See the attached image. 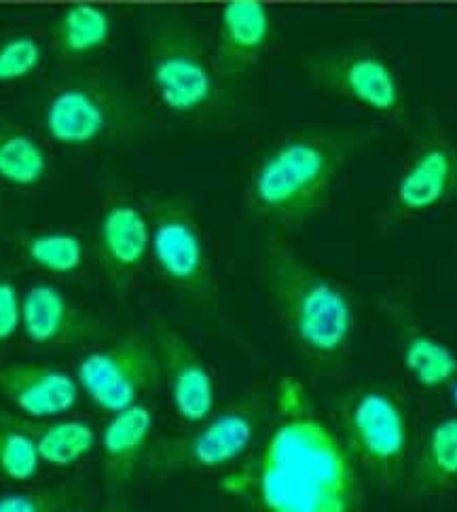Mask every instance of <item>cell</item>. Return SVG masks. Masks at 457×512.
Segmentation results:
<instances>
[{
    "instance_id": "cell-1",
    "label": "cell",
    "mask_w": 457,
    "mask_h": 512,
    "mask_svg": "<svg viewBox=\"0 0 457 512\" xmlns=\"http://www.w3.org/2000/svg\"><path fill=\"white\" fill-rule=\"evenodd\" d=\"M223 487L257 512H360L362 474L297 377H282L263 443Z\"/></svg>"
},
{
    "instance_id": "cell-2",
    "label": "cell",
    "mask_w": 457,
    "mask_h": 512,
    "mask_svg": "<svg viewBox=\"0 0 457 512\" xmlns=\"http://www.w3.org/2000/svg\"><path fill=\"white\" fill-rule=\"evenodd\" d=\"M364 142L367 132L350 127H303L278 138L250 170L246 210L282 229L314 221Z\"/></svg>"
},
{
    "instance_id": "cell-3",
    "label": "cell",
    "mask_w": 457,
    "mask_h": 512,
    "mask_svg": "<svg viewBox=\"0 0 457 512\" xmlns=\"http://www.w3.org/2000/svg\"><path fill=\"white\" fill-rule=\"evenodd\" d=\"M261 278L292 345L320 369L345 367L356 337L350 292L278 240L263 246Z\"/></svg>"
},
{
    "instance_id": "cell-4",
    "label": "cell",
    "mask_w": 457,
    "mask_h": 512,
    "mask_svg": "<svg viewBox=\"0 0 457 512\" xmlns=\"http://www.w3.org/2000/svg\"><path fill=\"white\" fill-rule=\"evenodd\" d=\"M43 130L66 149H102L142 138L149 132V117L111 77L85 72L49 91Z\"/></svg>"
},
{
    "instance_id": "cell-5",
    "label": "cell",
    "mask_w": 457,
    "mask_h": 512,
    "mask_svg": "<svg viewBox=\"0 0 457 512\" xmlns=\"http://www.w3.org/2000/svg\"><path fill=\"white\" fill-rule=\"evenodd\" d=\"M337 432L354 462L379 491H402L411 460L405 402L383 383H358L337 402Z\"/></svg>"
},
{
    "instance_id": "cell-6",
    "label": "cell",
    "mask_w": 457,
    "mask_h": 512,
    "mask_svg": "<svg viewBox=\"0 0 457 512\" xmlns=\"http://www.w3.org/2000/svg\"><path fill=\"white\" fill-rule=\"evenodd\" d=\"M227 81L197 30L170 17L159 24L149 45V83L168 113L197 121H225L233 102Z\"/></svg>"
},
{
    "instance_id": "cell-7",
    "label": "cell",
    "mask_w": 457,
    "mask_h": 512,
    "mask_svg": "<svg viewBox=\"0 0 457 512\" xmlns=\"http://www.w3.org/2000/svg\"><path fill=\"white\" fill-rule=\"evenodd\" d=\"M273 405L261 396H246L214 411L189 430L151 441L142 470L166 477L182 472H216L240 464L269 422Z\"/></svg>"
},
{
    "instance_id": "cell-8",
    "label": "cell",
    "mask_w": 457,
    "mask_h": 512,
    "mask_svg": "<svg viewBox=\"0 0 457 512\" xmlns=\"http://www.w3.org/2000/svg\"><path fill=\"white\" fill-rule=\"evenodd\" d=\"M144 210L151 225V259L161 280L201 312L214 314L216 280L191 201L174 193L153 195Z\"/></svg>"
},
{
    "instance_id": "cell-9",
    "label": "cell",
    "mask_w": 457,
    "mask_h": 512,
    "mask_svg": "<svg viewBox=\"0 0 457 512\" xmlns=\"http://www.w3.org/2000/svg\"><path fill=\"white\" fill-rule=\"evenodd\" d=\"M81 390L106 413H117L161 388V371L149 328H130L87 354L77 367Z\"/></svg>"
},
{
    "instance_id": "cell-10",
    "label": "cell",
    "mask_w": 457,
    "mask_h": 512,
    "mask_svg": "<svg viewBox=\"0 0 457 512\" xmlns=\"http://www.w3.org/2000/svg\"><path fill=\"white\" fill-rule=\"evenodd\" d=\"M457 197V151L441 140L419 144L402 166L388 206L379 214V233L392 235L402 225L441 208Z\"/></svg>"
},
{
    "instance_id": "cell-11",
    "label": "cell",
    "mask_w": 457,
    "mask_h": 512,
    "mask_svg": "<svg viewBox=\"0 0 457 512\" xmlns=\"http://www.w3.org/2000/svg\"><path fill=\"white\" fill-rule=\"evenodd\" d=\"M307 72L318 87L343 96L379 115H396L402 89L390 62L367 47H341L307 60Z\"/></svg>"
},
{
    "instance_id": "cell-12",
    "label": "cell",
    "mask_w": 457,
    "mask_h": 512,
    "mask_svg": "<svg viewBox=\"0 0 457 512\" xmlns=\"http://www.w3.org/2000/svg\"><path fill=\"white\" fill-rule=\"evenodd\" d=\"M149 331L159 360L161 388L168 390L176 415L189 426L204 422L216 411L214 377L206 360L163 318H155Z\"/></svg>"
},
{
    "instance_id": "cell-13",
    "label": "cell",
    "mask_w": 457,
    "mask_h": 512,
    "mask_svg": "<svg viewBox=\"0 0 457 512\" xmlns=\"http://www.w3.org/2000/svg\"><path fill=\"white\" fill-rule=\"evenodd\" d=\"M373 307L392 326L402 369L417 386L428 392L449 388L457 377V354L443 339L428 331L407 297L398 292H383L373 297Z\"/></svg>"
},
{
    "instance_id": "cell-14",
    "label": "cell",
    "mask_w": 457,
    "mask_h": 512,
    "mask_svg": "<svg viewBox=\"0 0 457 512\" xmlns=\"http://www.w3.org/2000/svg\"><path fill=\"white\" fill-rule=\"evenodd\" d=\"M96 256L108 286L125 297L151 256V225L136 201L119 197L108 204L96 229Z\"/></svg>"
},
{
    "instance_id": "cell-15",
    "label": "cell",
    "mask_w": 457,
    "mask_h": 512,
    "mask_svg": "<svg viewBox=\"0 0 457 512\" xmlns=\"http://www.w3.org/2000/svg\"><path fill=\"white\" fill-rule=\"evenodd\" d=\"M22 328L32 343L47 347L89 345L115 337L102 318L51 284H34L22 297Z\"/></svg>"
},
{
    "instance_id": "cell-16",
    "label": "cell",
    "mask_w": 457,
    "mask_h": 512,
    "mask_svg": "<svg viewBox=\"0 0 457 512\" xmlns=\"http://www.w3.org/2000/svg\"><path fill=\"white\" fill-rule=\"evenodd\" d=\"M79 392V381L64 369L32 362L0 364V396L26 417L66 415L75 409Z\"/></svg>"
},
{
    "instance_id": "cell-17",
    "label": "cell",
    "mask_w": 457,
    "mask_h": 512,
    "mask_svg": "<svg viewBox=\"0 0 457 512\" xmlns=\"http://www.w3.org/2000/svg\"><path fill=\"white\" fill-rule=\"evenodd\" d=\"M271 39V13L259 0H231L218 20L214 62L227 81L257 68Z\"/></svg>"
},
{
    "instance_id": "cell-18",
    "label": "cell",
    "mask_w": 457,
    "mask_h": 512,
    "mask_svg": "<svg viewBox=\"0 0 457 512\" xmlns=\"http://www.w3.org/2000/svg\"><path fill=\"white\" fill-rule=\"evenodd\" d=\"M457 487V415L441 417L411 449L405 498L424 502Z\"/></svg>"
},
{
    "instance_id": "cell-19",
    "label": "cell",
    "mask_w": 457,
    "mask_h": 512,
    "mask_svg": "<svg viewBox=\"0 0 457 512\" xmlns=\"http://www.w3.org/2000/svg\"><path fill=\"white\" fill-rule=\"evenodd\" d=\"M153 434V411L138 402L113 413L102 432V472L106 487L119 493L142 468Z\"/></svg>"
},
{
    "instance_id": "cell-20",
    "label": "cell",
    "mask_w": 457,
    "mask_h": 512,
    "mask_svg": "<svg viewBox=\"0 0 457 512\" xmlns=\"http://www.w3.org/2000/svg\"><path fill=\"white\" fill-rule=\"evenodd\" d=\"M113 36V15L96 3L68 5L53 24V43L68 60H87Z\"/></svg>"
},
{
    "instance_id": "cell-21",
    "label": "cell",
    "mask_w": 457,
    "mask_h": 512,
    "mask_svg": "<svg viewBox=\"0 0 457 512\" xmlns=\"http://www.w3.org/2000/svg\"><path fill=\"white\" fill-rule=\"evenodd\" d=\"M24 422L34 436L41 462L53 468L75 466L96 447V430L85 419H53V422Z\"/></svg>"
},
{
    "instance_id": "cell-22",
    "label": "cell",
    "mask_w": 457,
    "mask_h": 512,
    "mask_svg": "<svg viewBox=\"0 0 457 512\" xmlns=\"http://www.w3.org/2000/svg\"><path fill=\"white\" fill-rule=\"evenodd\" d=\"M49 174V157L41 142L22 127L0 119V180L11 187L30 189Z\"/></svg>"
},
{
    "instance_id": "cell-23",
    "label": "cell",
    "mask_w": 457,
    "mask_h": 512,
    "mask_svg": "<svg viewBox=\"0 0 457 512\" xmlns=\"http://www.w3.org/2000/svg\"><path fill=\"white\" fill-rule=\"evenodd\" d=\"M26 261L51 276H72L85 261V246L77 233L36 231L22 240Z\"/></svg>"
},
{
    "instance_id": "cell-24",
    "label": "cell",
    "mask_w": 457,
    "mask_h": 512,
    "mask_svg": "<svg viewBox=\"0 0 457 512\" xmlns=\"http://www.w3.org/2000/svg\"><path fill=\"white\" fill-rule=\"evenodd\" d=\"M39 468L41 455L24 417L0 411V474L13 483H28Z\"/></svg>"
},
{
    "instance_id": "cell-25",
    "label": "cell",
    "mask_w": 457,
    "mask_h": 512,
    "mask_svg": "<svg viewBox=\"0 0 457 512\" xmlns=\"http://www.w3.org/2000/svg\"><path fill=\"white\" fill-rule=\"evenodd\" d=\"M87 504V487L60 483L0 496V512H79Z\"/></svg>"
},
{
    "instance_id": "cell-26",
    "label": "cell",
    "mask_w": 457,
    "mask_h": 512,
    "mask_svg": "<svg viewBox=\"0 0 457 512\" xmlns=\"http://www.w3.org/2000/svg\"><path fill=\"white\" fill-rule=\"evenodd\" d=\"M43 45L28 32L0 39V83H17L32 77L43 62Z\"/></svg>"
},
{
    "instance_id": "cell-27",
    "label": "cell",
    "mask_w": 457,
    "mask_h": 512,
    "mask_svg": "<svg viewBox=\"0 0 457 512\" xmlns=\"http://www.w3.org/2000/svg\"><path fill=\"white\" fill-rule=\"evenodd\" d=\"M22 326V299L15 284L0 280V343L9 341Z\"/></svg>"
},
{
    "instance_id": "cell-28",
    "label": "cell",
    "mask_w": 457,
    "mask_h": 512,
    "mask_svg": "<svg viewBox=\"0 0 457 512\" xmlns=\"http://www.w3.org/2000/svg\"><path fill=\"white\" fill-rule=\"evenodd\" d=\"M100 512H132L130 508H127L125 504H121V502H113V504H108V506H104Z\"/></svg>"
},
{
    "instance_id": "cell-29",
    "label": "cell",
    "mask_w": 457,
    "mask_h": 512,
    "mask_svg": "<svg viewBox=\"0 0 457 512\" xmlns=\"http://www.w3.org/2000/svg\"><path fill=\"white\" fill-rule=\"evenodd\" d=\"M449 390H451V398H453V402H455V407H457V377L451 381V386H449Z\"/></svg>"
}]
</instances>
